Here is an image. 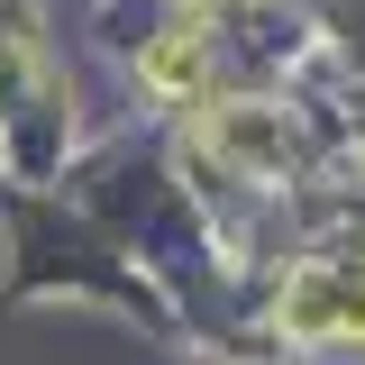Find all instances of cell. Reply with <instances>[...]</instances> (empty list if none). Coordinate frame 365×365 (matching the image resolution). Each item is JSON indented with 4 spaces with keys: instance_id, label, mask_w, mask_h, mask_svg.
Returning <instances> with one entry per match:
<instances>
[{
    "instance_id": "6da1fadb",
    "label": "cell",
    "mask_w": 365,
    "mask_h": 365,
    "mask_svg": "<svg viewBox=\"0 0 365 365\" xmlns=\"http://www.w3.org/2000/svg\"><path fill=\"white\" fill-rule=\"evenodd\" d=\"M292 319L319 329V338H347V329H365V283L356 274H302L292 283Z\"/></svg>"
}]
</instances>
